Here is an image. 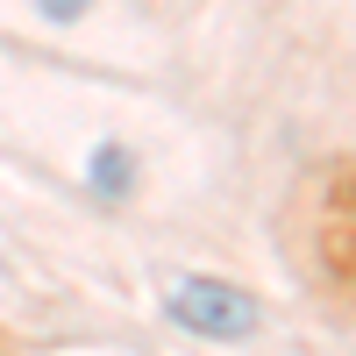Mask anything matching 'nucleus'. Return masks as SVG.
<instances>
[{
    "label": "nucleus",
    "mask_w": 356,
    "mask_h": 356,
    "mask_svg": "<svg viewBox=\"0 0 356 356\" xmlns=\"http://www.w3.org/2000/svg\"><path fill=\"white\" fill-rule=\"evenodd\" d=\"M164 314L178 321V328L207 335V342H243V335H257V321H264L250 292H235L221 278H171Z\"/></svg>",
    "instance_id": "f257e3e1"
},
{
    "label": "nucleus",
    "mask_w": 356,
    "mask_h": 356,
    "mask_svg": "<svg viewBox=\"0 0 356 356\" xmlns=\"http://www.w3.org/2000/svg\"><path fill=\"white\" fill-rule=\"evenodd\" d=\"M136 186V157L122 150V143H100V150H93V193L100 200H122Z\"/></svg>",
    "instance_id": "f03ea898"
},
{
    "label": "nucleus",
    "mask_w": 356,
    "mask_h": 356,
    "mask_svg": "<svg viewBox=\"0 0 356 356\" xmlns=\"http://www.w3.org/2000/svg\"><path fill=\"white\" fill-rule=\"evenodd\" d=\"M86 8H93V0H36V15H43V22H79Z\"/></svg>",
    "instance_id": "7ed1b4c3"
}]
</instances>
